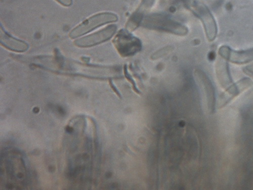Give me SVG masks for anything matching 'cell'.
<instances>
[{
    "label": "cell",
    "instance_id": "6da1fadb",
    "mask_svg": "<svg viewBox=\"0 0 253 190\" xmlns=\"http://www.w3.org/2000/svg\"><path fill=\"white\" fill-rule=\"evenodd\" d=\"M183 5L201 21L208 40L212 42L217 35L216 20L208 7L199 0H182Z\"/></svg>",
    "mask_w": 253,
    "mask_h": 190
},
{
    "label": "cell",
    "instance_id": "7a4b0ae2",
    "mask_svg": "<svg viewBox=\"0 0 253 190\" xmlns=\"http://www.w3.org/2000/svg\"><path fill=\"white\" fill-rule=\"evenodd\" d=\"M141 26L178 36H185L188 32L185 26L165 14H154L147 16L143 18Z\"/></svg>",
    "mask_w": 253,
    "mask_h": 190
},
{
    "label": "cell",
    "instance_id": "3957f363",
    "mask_svg": "<svg viewBox=\"0 0 253 190\" xmlns=\"http://www.w3.org/2000/svg\"><path fill=\"white\" fill-rule=\"evenodd\" d=\"M113 42L119 54L124 57L134 55L140 51L142 48L141 40L126 29L121 30Z\"/></svg>",
    "mask_w": 253,
    "mask_h": 190
},
{
    "label": "cell",
    "instance_id": "277c9868",
    "mask_svg": "<svg viewBox=\"0 0 253 190\" xmlns=\"http://www.w3.org/2000/svg\"><path fill=\"white\" fill-rule=\"evenodd\" d=\"M118 20V16L111 12H103L90 17L75 28L70 34L71 38L74 39L90 32L102 25L114 23Z\"/></svg>",
    "mask_w": 253,
    "mask_h": 190
},
{
    "label": "cell",
    "instance_id": "5b68a950",
    "mask_svg": "<svg viewBox=\"0 0 253 190\" xmlns=\"http://www.w3.org/2000/svg\"><path fill=\"white\" fill-rule=\"evenodd\" d=\"M195 76L202 91L208 111L210 114H213L216 109V98L212 82L201 70H197Z\"/></svg>",
    "mask_w": 253,
    "mask_h": 190
},
{
    "label": "cell",
    "instance_id": "8992f818",
    "mask_svg": "<svg viewBox=\"0 0 253 190\" xmlns=\"http://www.w3.org/2000/svg\"><path fill=\"white\" fill-rule=\"evenodd\" d=\"M117 26H109L94 34L75 41L76 46L80 48H89L103 43L110 40L116 33Z\"/></svg>",
    "mask_w": 253,
    "mask_h": 190
},
{
    "label": "cell",
    "instance_id": "52a82bcc",
    "mask_svg": "<svg viewBox=\"0 0 253 190\" xmlns=\"http://www.w3.org/2000/svg\"><path fill=\"white\" fill-rule=\"evenodd\" d=\"M253 81L248 78L242 79L228 87L220 97L218 102V107L222 109L226 106L231 100L241 93L250 88Z\"/></svg>",
    "mask_w": 253,
    "mask_h": 190
},
{
    "label": "cell",
    "instance_id": "ba28073f",
    "mask_svg": "<svg viewBox=\"0 0 253 190\" xmlns=\"http://www.w3.org/2000/svg\"><path fill=\"white\" fill-rule=\"evenodd\" d=\"M218 53L224 59L235 64L243 65L253 61V48L239 51L222 46L219 48Z\"/></svg>",
    "mask_w": 253,
    "mask_h": 190
},
{
    "label": "cell",
    "instance_id": "9c48e42d",
    "mask_svg": "<svg viewBox=\"0 0 253 190\" xmlns=\"http://www.w3.org/2000/svg\"><path fill=\"white\" fill-rule=\"evenodd\" d=\"M1 44L8 49L15 52H25L29 48L26 42L17 39L7 33L1 28Z\"/></svg>",
    "mask_w": 253,
    "mask_h": 190
},
{
    "label": "cell",
    "instance_id": "30bf717a",
    "mask_svg": "<svg viewBox=\"0 0 253 190\" xmlns=\"http://www.w3.org/2000/svg\"><path fill=\"white\" fill-rule=\"evenodd\" d=\"M216 73L218 81L222 88L227 89L233 83L227 64L219 65Z\"/></svg>",
    "mask_w": 253,
    "mask_h": 190
},
{
    "label": "cell",
    "instance_id": "8fae6325",
    "mask_svg": "<svg viewBox=\"0 0 253 190\" xmlns=\"http://www.w3.org/2000/svg\"><path fill=\"white\" fill-rule=\"evenodd\" d=\"M155 1L156 0H141L139 8L134 13L143 18L144 13L152 7Z\"/></svg>",
    "mask_w": 253,
    "mask_h": 190
},
{
    "label": "cell",
    "instance_id": "7c38bea8",
    "mask_svg": "<svg viewBox=\"0 0 253 190\" xmlns=\"http://www.w3.org/2000/svg\"><path fill=\"white\" fill-rule=\"evenodd\" d=\"M173 48L172 47H167L163 48L159 50L156 52L152 56V58L153 59H156L160 58L169 53L171 52L173 50Z\"/></svg>",
    "mask_w": 253,
    "mask_h": 190
},
{
    "label": "cell",
    "instance_id": "4fadbf2b",
    "mask_svg": "<svg viewBox=\"0 0 253 190\" xmlns=\"http://www.w3.org/2000/svg\"><path fill=\"white\" fill-rule=\"evenodd\" d=\"M125 76L126 79H127L132 84L133 86V89L134 90V91L137 93V94H139L140 93L138 90V89L136 88V83L133 80V79L131 78L130 75L128 74L127 71H126V67H125Z\"/></svg>",
    "mask_w": 253,
    "mask_h": 190
},
{
    "label": "cell",
    "instance_id": "5bb4252c",
    "mask_svg": "<svg viewBox=\"0 0 253 190\" xmlns=\"http://www.w3.org/2000/svg\"><path fill=\"white\" fill-rule=\"evenodd\" d=\"M56 1L66 7L70 6L73 4V0H56Z\"/></svg>",
    "mask_w": 253,
    "mask_h": 190
},
{
    "label": "cell",
    "instance_id": "9a60e30c",
    "mask_svg": "<svg viewBox=\"0 0 253 190\" xmlns=\"http://www.w3.org/2000/svg\"><path fill=\"white\" fill-rule=\"evenodd\" d=\"M244 71L248 75L253 77V66H250L246 67Z\"/></svg>",
    "mask_w": 253,
    "mask_h": 190
},
{
    "label": "cell",
    "instance_id": "2e32d148",
    "mask_svg": "<svg viewBox=\"0 0 253 190\" xmlns=\"http://www.w3.org/2000/svg\"><path fill=\"white\" fill-rule=\"evenodd\" d=\"M111 87L112 88V89L114 90V91H115V92L117 94V95L119 96V97H121V95L120 94V93L119 92V91L117 90V89L115 88V87L114 86V84H113L112 82H111Z\"/></svg>",
    "mask_w": 253,
    "mask_h": 190
}]
</instances>
